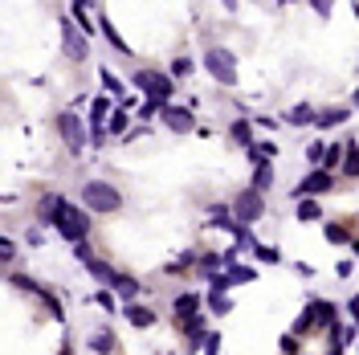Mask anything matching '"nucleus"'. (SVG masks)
I'll list each match as a JSON object with an SVG mask.
<instances>
[{
    "mask_svg": "<svg viewBox=\"0 0 359 355\" xmlns=\"http://www.w3.org/2000/svg\"><path fill=\"white\" fill-rule=\"evenodd\" d=\"M53 224H57L61 241H74V249H78V245H86V237H90V217H86V209H78V204L61 200V204H57V213H53Z\"/></svg>",
    "mask_w": 359,
    "mask_h": 355,
    "instance_id": "f257e3e1",
    "label": "nucleus"
},
{
    "mask_svg": "<svg viewBox=\"0 0 359 355\" xmlns=\"http://www.w3.org/2000/svg\"><path fill=\"white\" fill-rule=\"evenodd\" d=\"M82 204L94 209V213H119L123 209V192L115 184H102V180H90L82 188Z\"/></svg>",
    "mask_w": 359,
    "mask_h": 355,
    "instance_id": "f03ea898",
    "label": "nucleus"
},
{
    "mask_svg": "<svg viewBox=\"0 0 359 355\" xmlns=\"http://www.w3.org/2000/svg\"><path fill=\"white\" fill-rule=\"evenodd\" d=\"M131 82L143 90L147 98L164 102V106H168V102H172V94H176V78H168V74H159V70H139Z\"/></svg>",
    "mask_w": 359,
    "mask_h": 355,
    "instance_id": "7ed1b4c3",
    "label": "nucleus"
},
{
    "mask_svg": "<svg viewBox=\"0 0 359 355\" xmlns=\"http://www.w3.org/2000/svg\"><path fill=\"white\" fill-rule=\"evenodd\" d=\"M262 213H266V196H262L258 188H245V192L233 200V221H237V224L262 221Z\"/></svg>",
    "mask_w": 359,
    "mask_h": 355,
    "instance_id": "20e7f679",
    "label": "nucleus"
},
{
    "mask_svg": "<svg viewBox=\"0 0 359 355\" xmlns=\"http://www.w3.org/2000/svg\"><path fill=\"white\" fill-rule=\"evenodd\" d=\"M204 66H208V74H213L221 86H237V57H233L229 49H208V53H204Z\"/></svg>",
    "mask_w": 359,
    "mask_h": 355,
    "instance_id": "39448f33",
    "label": "nucleus"
},
{
    "mask_svg": "<svg viewBox=\"0 0 359 355\" xmlns=\"http://www.w3.org/2000/svg\"><path fill=\"white\" fill-rule=\"evenodd\" d=\"M57 131H61V139H66L70 151H82L90 143V131L82 127V119H78L74 111H61V115H57Z\"/></svg>",
    "mask_w": 359,
    "mask_h": 355,
    "instance_id": "423d86ee",
    "label": "nucleus"
},
{
    "mask_svg": "<svg viewBox=\"0 0 359 355\" xmlns=\"http://www.w3.org/2000/svg\"><path fill=\"white\" fill-rule=\"evenodd\" d=\"M331 188H335V176H331L327 168H314L311 176L294 188V196H298V200H314V196H322V192H331Z\"/></svg>",
    "mask_w": 359,
    "mask_h": 355,
    "instance_id": "0eeeda50",
    "label": "nucleus"
},
{
    "mask_svg": "<svg viewBox=\"0 0 359 355\" xmlns=\"http://www.w3.org/2000/svg\"><path fill=\"white\" fill-rule=\"evenodd\" d=\"M159 123H164L168 131H176V135H188L192 127H196V119H192V106H176V102H168V106H164Z\"/></svg>",
    "mask_w": 359,
    "mask_h": 355,
    "instance_id": "6e6552de",
    "label": "nucleus"
},
{
    "mask_svg": "<svg viewBox=\"0 0 359 355\" xmlns=\"http://www.w3.org/2000/svg\"><path fill=\"white\" fill-rule=\"evenodd\" d=\"M61 45L74 61H86V33L74 29V21H66V17H61Z\"/></svg>",
    "mask_w": 359,
    "mask_h": 355,
    "instance_id": "1a4fd4ad",
    "label": "nucleus"
},
{
    "mask_svg": "<svg viewBox=\"0 0 359 355\" xmlns=\"http://www.w3.org/2000/svg\"><path fill=\"white\" fill-rule=\"evenodd\" d=\"M12 286H21V290L37 294L45 307H49V314H53V318H61V303H57V294H53V290H45L41 282H33V278H21V274H12Z\"/></svg>",
    "mask_w": 359,
    "mask_h": 355,
    "instance_id": "9d476101",
    "label": "nucleus"
},
{
    "mask_svg": "<svg viewBox=\"0 0 359 355\" xmlns=\"http://www.w3.org/2000/svg\"><path fill=\"white\" fill-rule=\"evenodd\" d=\"M200 303H204V298H200V294H192V290H188V294H180L176 303H172V311H176V323H188V318H196V314H200Z\"/></svg>",
    "mask_w": 359,
    "mask_h": 355,
    "instance_id": "9b49d317",
    "label": "nucleus"
},
{
    "mask_svg": "<svg viewBox=\"0 0 359 355\" xmlns=\"http://www.w3.org/2000/svg\"><path fill=\"white\" fill-rule=\"evenodd\" d=\"M311 331H318V298H311V303H307V311L294 318V331H290V335H298V339H302V335H311Z\"/></svg>",
    "mask_w": 359,
    "mask_h": 355,
    "instance_id": "f8f14e48",
    "label": "nucleus"
},
{
    "mask_svg": "<svg viewBox=\"0 0 359 355\" xmlns=\"http://www.w3.org/2000/svg\"><path fill=\"white\" fill-rule=\"evenodd\" d=\"M351 119V111L347 106H331V111H318V119H314V127H322V131H331V127H343Z\"/></svg>",
    "mask_w": 359,
    "mask_h": 355,
    "instance_id": "ddd939ff",
    "label": "nucleus"
},
{
    "mask_svg": "<svg viewBox=\"0 0 359 355\" xmlns=\"http://www.w3.org/2000/svg\"><path fill=\"white\" fill-rule=\"evenodd\" d=\"M322 233H327V241H335V245H351V241H356V233H351L347 221H327Z\"/></svg>",
    "mask_w": 359,
    "mask_h": 355,
    "instance_id": "4468645a",
    "label": "nucleus"
},
{
    "mask_svg": "<svg viewBox=\"0 0 359 355\" xmlns=\"http://www.w3.org/2000/svg\"><path fill=\"white\" fill-rule=\"evenodd\" d=\"M196 262H200V253H192V249H184L172 266H164V274L168 278H188V269H196Z\"/></svg>",
    "mask_w": 359,
    "mask_h": 355,
    "instance_id": "2eb2a0df",
    "label": "nucleus"
},
{
    "mask_svg": "<svg viewBox=\"0 0 359 355\" xmlns=\"http://www.w3.org/2000/svg\"><path fill=\"white\" fill-rule=\"evenodd\" d=\"M314 119H318V111L307 106V102H298V106H290V111H286V123H290V127H311Z\"/></svg>",
    "mask_w": 359,
    "mask_h": 355,
    "instance_id": "dca6fc26",
    "label": "nucleus"
},
{
    "mask_svg": "<svg viewBox=\"0 0 359 355\" xmlns=\"http://www.w3.org/2000/svg\"><path fill=\"white\" fill-rule=\"evenodd\" d=\"M318 331H339V311H335V303H327V298H318Z\"/></svg>",
    "mask_w": 359,
    "mask_h": 355,
    "instance_id": "f3484780",
    "label": "nucleus"
},
{
    "mask_svg": "<svg viewBox=\"0 0 359 355\" xmlns=\"http://www.w3.org/2000/svg\"><path fill=\"white\" fill-rule=\"evenodd\" d=\"M123 311H127V323H131V327H139V331H147V327L155 323V311H147V307H139V303H127Z\"/></svg>",
    "mask_w": 359,
    "mask_h": 355,
    "instance_id": "a211bd4d",
    "label": "nucleus"
},
{
    "mask_svg": "<svg viewBox=\"0 0 359 355\" xmlns=\"http://www.w3.org/2000/svg\"><path fill=\"white\" fill-rule=\"evenodd\" d=\"M98 29H102V37L110 41V49H115V53H127V57H131V45H127V41H123V37H119V29H115V25H110L106 17L98 21Z\"/></svg>",
    "mask_w": 359,
    "mask_h": 355,
    "instance_id": "6ab92c4d",
    "label": "nucleus"
},
{
    "mask_svg": "<svg viewBox=\"0 0 359 355\" xmlns=\"http://www.w3.org/2000/svg\"><path fill=\"white\" fill-rule=\"evenodd\" d=\"M343 176H359V139H347V151H343V168H339Z\"/></svg>",
    "mask_w": 359,
    "mask_h": 355,
    "instance_id": "aec40b11",
    "label": "nucleus"
},
{
    "mask_svg": "<svg viewBox=\"0 0 359 355\" xmlns=\"http://www.w3.org/2000/svg\"><path fill=\"white\" fill-rule=\"evenodd\" d=\"M253 278H258V269L241 266V262H233V266L224 269V282H229V286H241V282H253Z\"/></svg>",
    "mask_w": 359,
    "mask_h": 355,
    "instance_id": "412c9836",
    "label": "nucleus"
},
{
    "mask_svg": "<svg viewBox=\"0 0 359 355\" xmlns=\"http://www.w3.org/2000/svg\"><path fill=\"white\" fill-rule=\"evenodd\" d=\"M86 269H90V278H94V282H102V286H110V282L119 278V274H115V269L106 266L102 258H90V262H86Z\"/></svg>",
    "mask_w": 359,
    "mask_h": 355,
    "instance_id": "4be33fe9",
    "label": "nucleus"
},
{
    "mask_svg": "<svg viewBox=\"0 0 359 355\" xmlns=\"http://www.w3.org/2000/svg\"><path fill=\"white\" fill-rule=\"evenodd\" d=\"M110 290H115V294H119V298H127V303H131L135 294H139V282H135L131 274H119V278H115V282H110Z\"/></svg>",
    "mask_w": 359,
    "mask_h": 355,
    "instance_id": "5701e85b",
    "label": "nucleus"
},
{
    "mask_svg": "<svg viewBox=\"0 0 359 355\" xmlns=\"http://www.w3.org/2000/svg\"><path fill=\"white\" fill-rule=\"evenodd\" d=\"M269 184H273V168H269V160H258V164H253V188L266 196Z\"/></svg>",
    "mask_w": 359,
    "mask_h": 355,
    "instance_id": "b1692460",
    "label": "nucleus"
},
{
    "mask_svg": "<svg viewBox=\"0 0 359 355\" xmlns=\"http://www.w3.org/2000/svg\"><path fill=\"white\" fill-rule=\"evenodd\" d=\"M110 352H115V335H110V331L90 335V355H110Z\"/></svg>",
    "mask_w": 359,
    "mask_h": 355,
    "instance_id": "393cba45",
    "label": "nucleus"
},
{
    "mask_svg": "<svg viewBox=\"0 0 359 355\" xmlns=\"http://www.w3.org/2000/svg\"><path fill=\"white\" fill-rule=\"evenodd\" d=\"M343 151H347V139H343V143H327V160H322V168H327V172L343 168Z\"/></svg>",
    "mask_w": 359,
    "mask_h": 355,
    "instance_id": "a878e982",
    "label": "nucleus"
},
{
    "mask_svg": "<svg viewBox=\"0 0 359 355\" xmlns=\"http://www.w3.org/2000/svg\"><path fill=\"white\" fill-rule=\"evenodd\" d=\"M229 139H233V143H241V147H253V127H249L245 119H237V123L229 127Z\"/></svg>",
    "mask_w": 359,
    "mask_h": 355,
    "instance_id": "bb28decb",
    "label": "nucleus"
},
{
    "mask_svg": "<svg viewBox=\"0 0 359 355\" xmlns=\"http://www.w3.org/2000/svg\"><path fill=\"white\" fill-rule=\"evenodd\" d=\"M221 266H229L221 253H200V262H196V269H200V274H208V278H217V269H221Z\"/></svg>",
    "mask_w": 359,
    "mask_h": 355,
    "instance_id": "cd10ccee",
    "label": "nucleus"
},
{
    "mask_svg": "<svg viewBox=\"0 0 359 355\" xmlns=\"http://www.w3.org/2000/svg\"><path fill=\"white\" fill-rule=\"evenodd\" d=\"M204 303H208V311H213V314H229V311H233V303H229V294H224V290H208V298H204Z\"/></svg>",
    "mask_w": 359,
    "mask_h": 355,
    "instance_id": "c85d7f7f",
    "label": "nucleus"
},
{
    "mask_svg": "<svg viewBox=\"0 0 359 355\" xmlns=\"http://www.w3.org/2000/svg\"><path fill=\"white\" fill-rule=\"evenodd\" d=\"M70 12H74V21H78V29H82L86 37H94V21H90V8H86V4H70Z\"/></svg>",
    "mask_w": 359,
    "mask_h": 355,
    "instance_id": "c756f323",
    "label": "nucleus"
},
{
    "mask_svg": "<svg viewBox=\"0 0 359 355\" xmlns=\"http://www.w3.org/2000/svg\"><path fill=\"white\" fill-rule=\"evenodd\" d=\"M294 213H298V221H318V217H322V204H318V200H298Z\"/></svg>",
    "mask_w": 359,
    "mask_h": 355,
    "instance_id": "7c9ffc66",
    "label": "nucleus"
},
{
    "mask_svg": "<svg viewBox=\"0 0 359 355\" xmlns=\"http://www.w3.org/2000/svg\"><path fill=\"white\" fill-rule=\"evenodd\" d=\"M102 86H106V94H123V98H127L123 78H119V74H110V70H102Z\"/></svg>",
    "mask_w": 359,
    "mask_h": 355,
    "instance_id": "2f4dec72",
    "label": "nucleus"
},
{
    "mask_svg": "<svg viewBox=\"0 0 359 355\" xmlns=\"http://www.w3.org/2000/svg\"><path fill=\"white\" fill-rule=\"evenodd\" d=\"M253 258H258L262 266H273V262H282V253H278V249H269V245H253Z\"/></svg>",
    "mask_w": 359,
    "mask_h": 355,
    "instance_id": "473e14b6",
    "label": "nucleus"
},
{
    "mask_svg": "<svg viewBox=\"0 0 359 355\" xmlns=\"http://www.w3.org/2000/svg\"><path fill=\"white\" fill-rule=\"evenodd\" d=\"M282 355H302V339L298 335H282Z\"/></svg>",
    "mask_w": 359,
    "mask_h": 355,
    "instance_id": "72a5a7b5",
    "label": "nucleus"
},
{
    "mask_svg": "<svg viewBox=\"0 0 359 355\" xmlns=\"http://www.w3.org/2000/svg\"><path fill=\"white\" fill-rule=\"evenodd\" d=\"M94 307H102V311H119V307H115V290H98V294H94Z\"/></svg>",
    "mask_w": 359,
    "mask_h": 355,
    "instance_id": "f704fd0d",
    "label": "nucleus"
},
{
    "mask_svg": "<svg viewBox=\"0 0 359 355\" xmlns=\"http://www.w3.org/2000/svg\"><path fill=\"white\" fill-rule=\"evenodd\" d=\"M192 70H196V61H192V57H176V61H172V74H176V78L192 74Z\"/></svg>",
    "mask_w": 359,
    "mask_h": 355,
    "instance_id": "c9c22d12",
    "label": "nucleus"
},
{
    "mask_svg": "<svg viewBox=\"0 0 359 355\" xmlns=\"http://www.w3.org/2000/svg\"><path fill=\"white\" fill-rule=\"evenodd\" d=\"M307 160H311V164H322V160H327V143H311V147H307Z\"/></svg>",
    "mask_w": 359,
    "mask_h": 355,
    "instance_id": "e433bc0d",
    "label": "nucleus"
},
{
    "mask_svg": "<svg viewBox=\"0 0 359 355\" xmlns=\"http://www.w3.org/2000/svg\"><path fill=\"white\" fill-rule=\"evenodd\" d=\"M217 352H221V335L208 331V339H204V355H217Z\"/></svg>",
    "mask_w": 359,
    "mask_h": 355,
    "instance_id": "4c0bfd02",
    "label": "nucleus"
},
{
    "mask_svg": "<svg viewBox=\"0 0 359 355\" xmlns=\"http://www.w3.org/2000/svg\"><path fill=\"white\" fill-rule=\"evenodd\" d=\"M258 155H262V160H273V155H278V143H258Z\"/></svg>",
    "mask_w": 359,
    "mask_h": 355,
    "instance_id": "58836bf2",
    "label": "nucleus"
},
{
    "mask_svg": "<svg viewBox=\"0 0 359 355\" xmlns=\"http://www.w3.org/2000/svg\"><path fill=\"white\" fill-rule=\"evenodd\" d=\"M0 258H4V266H8V262L17 258V245H12V241H0Z\"/></svg>",
    "mask_w": 359,
    "mask_h": 355,
    "instance_id": "ea45409f",
    "label": "nucleus"
},
{
    "mask_svg": "<svg viewBox=\"0 0 359 355\" xmlns=\"http://www.w3.org/2000/svg\"><path fill=\"white\" fill-rule=\"evenodd\" d=\"M327 355H343V343H327Z\"/></svg>",
    "mask_w": 359,
    "mask_h": 355,
    "instance_id": "a19ab883",
    "label": "nucleus"
},
{
    "mask_svg": "<svg viewBox=\"0 0 359 355\" xmlns=\"http://www.w3.org/2000/svg\"><path fill=\"white\" fill-rule=\"evenodd\" d=\"M356 106H359V86H356Z\"/></svg>",
    "mask_w": 359,
    "mask_h": 355,
    "instance_id": "79ce46f5",
    "label": "nucleus"
},
{
    "mask_svg": "<svg viewBox=\"0 0 359 355\" xmlns=\"http://www.w3.org/2000/svg\"><path fill=\"white\" fill-rule=\"evenodd\" d=\"M61 355H70V347H61Z\"/></svg>",
    "mask_w": 359,
    "mask_h": 355,
    "instance_id": "37998d69",
    "label": "nucleus"
}]
</instances>
